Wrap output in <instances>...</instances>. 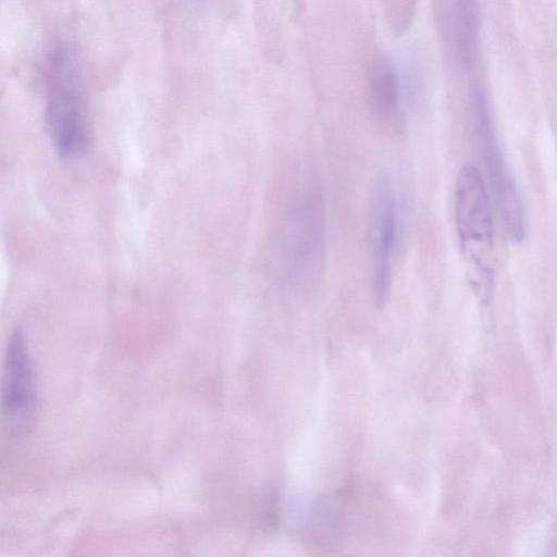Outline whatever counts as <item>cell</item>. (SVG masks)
<instances>
[{"label": "cell", "instance_id": "obj_1", "mask_svg": "<svg viewBox=\"0 0 557 557\" xmlns=\"http://www.w3.org/2000/svg\"><path fill=\"white\" fill-rule=\"evenodd\" d=\"M469 119L478 152L486 170L504 234L511 243L523 238L520 194L498 147L484 91L474 87L469 96Z\"/></svg>", "mask_w": 557, "mask_h": 557}, {"label": "cell", "instance_id": "obj_2", "mask_svg": "<svg viewBox=\"0 0 557 557\" xmlns=\"http://www.w3.org/2000/svg\"><path fill=\"white\" fill-rule=\"evenodd\" d=\"M455 222L462 252L474 267L478 286L493 285L488 263L493 249V221L483 177L473 165L460 169L455 186Z\"/></svg>", "mask_w": 557, "mask_h": 557}, {"label": "cell", "instance_id": "obj_3", "mask_svg": "<svg viewBox=\"0 0 557 557\" xmlns=\"http://www.w3.org/2000/svg\"><path fill=\"white\" fill-rule=\"evenodd\" d=\"M47 123L63 158L75 156L84 143V125L77 100L76 67L66 50L54 55L49 70Z\"/></svg>", "mask_w": 557, "mask_h": 557}, {"label": "cell", "instance_id": "obj_4", "mask_svg": "<svg viewBox=\"0 0 557 557\" xmlns=\"http://www.w3.org/2000/svg\"><path fill=\"white\" fill-rule=\"evenodd\" d=\"M37 383L27 342L16 327L8 342L2 412L10 434H25L33 425L37 411Z\"/></svg>", "mask_w": 557, "mask_h": 557}, {"label": "cell", "instance_id": "obj_5", "mask_svg": "<svg viewBox=\"0 0 557 557\" xmlns=\"http://www.w3.org/2000/svg\"><path fill=\"white\" fill-rule=\"evenodd\" d=\"M284 239V259L288 282L300 283L317 269L324 244V211L319 193H311L292 213Z\"/></svg>", "mask_w": 557, "mask_h": 557}, {"label": "cell", "instance_id": "obj_6", "mask_svg": "<svg viewBox=\"0 0 557 557\" xmlns=\"http://www.w3.org/2000/svg\"><path fill=\"white\" fill-rule=\"evenodd\" d=\"M397 237V209L392 181L382 174L370 209L371 283L376 301L386 299L392 284V261Z\"/></svg>", "mask_w": 557, "mask_h": 557}, {"label": "cell", "instance_id": "obj_7", "mask_svg": "<svg viewBox=\"0 0 557 557\" xmlns=\"http://www.w3.org/2000/svg\"><path fill=\"white\" fill-rule=\"evenodd\" d=\"M434 12L450 62L459 69L471 66L480 32L479 0H434Z\"/></svg>", "mask_w": 557, "mask_h": 557}, {"label": "cell", "instance_id": "obj_8", "mask_svg": "<svg viewBox=\"0 0 557 557\" xmlns=\"http://www.w3.org/2000/svg\"><path fill=\"white\" fill-rule=\"evenodd\" d=\"M368 96L373 115L391 123L398 114L400 83L394 63L385 55L376 57L369 69Z\"/></svg>", "mask_w": 557, "mask_h": 557}]
</instances>
